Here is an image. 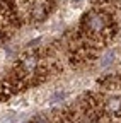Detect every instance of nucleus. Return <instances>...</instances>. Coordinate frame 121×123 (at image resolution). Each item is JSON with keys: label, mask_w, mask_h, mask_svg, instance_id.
Masks as SVG:
<instances>
[{"label": "nucleus", "mask_w": 121, "mask_h": 123, "mask_svg": "<svg viewBox=\"0 0 121 123\" xmlns=\"http://www.w3.org/2000/svg\"><path fill=\"white\" fill-rule=\"evenodd\" d=\"M85 24H87V29L90 33H102L104 27H106V17L99 12H90L87 14L85 17Z\"/></svg>", "instance_id": "nucleus-1"}, {"label": "nucleus", "mask_w": 121, "mask_h": 123, "mask_svg": "<svg viewBox=\"0 0 121 123\" xmlns=\"http://www.w3.org/2000/svg\"><path fill=\"white\" fill-rule=\"evenodd\" d=\"M106 108H108V111L113 113V115L119 113L121 111V98H111L108 101V104H106Z\"/></svg>", "instance_id": "nucleus-2"}, {"label": "nucleus", "mask_w": 121, "mask_h": 123, "mask_svg": "<svg viewBox=\"0 0 121 123\" xmlns=\"http://www.w3.org/2000/svg\"><path fill=\"white\" fill-rule=\"evenodd\" d=\"M113 58H114V53L113 51H108L104 56H102V62H101V65L102 67H108V65H111L113 63Z\"/></svg>", "instance_id": "nucleus-3"}, {"label": "nucleus", "mask_w": 121, "mask_h": 123, "mask_svg": "<svg viewBox=\"0 0 121 123\" xmlns=\"http://www.w3.org/2000/svg\"><path fill=\"white\" fill-rule=\"evenodd\" d=\"M34 67H36V58L34 56H27L24 60V68L26 70H34Z\"/></svg>", "instance_id": "nucleus-4"}, {"label": "nucleus", "mask_w": 121, "mask_h": 123, "mask_svg": "<svg viewBox=\"0 0 121 123\" xmlns=\"http://www.w3.org/2000/svg\"><path fill=\"white\" fill-rule=\"evenodd\" d=\"M33 123H48V120L44 118V116H38V118L33 120Z\"/></svg>", "instance_id": "nucleus-5"}, {"label": "nucleus", "mask_w": 121, "mask_h": 123, "mask_svg": "<svg viewBox=\"0 0 121 123\" xmlns=\"http://www.w3.org/2000/svg\"><path fill=\"white\" fill-rule=\"evenodd\" d=\"M82 2H84V0H72L73 7H80V5H82Z\"/></svg>", "instance_id": "nucleus-6"}, {"label": "nucleus", "mask_w": 121, "mask_h": 123, "mask_svg": "<svg viewBox=\"0 0 121 123\" xmlns=\"http://www.w3.org/2000/svg\"><path fill=\"white\" fill-rule=\"evenodd\" d=\"M0 39H2V38H0Z\"/></svg>", "instance_id": "nucleus-7"}]
</instances>
